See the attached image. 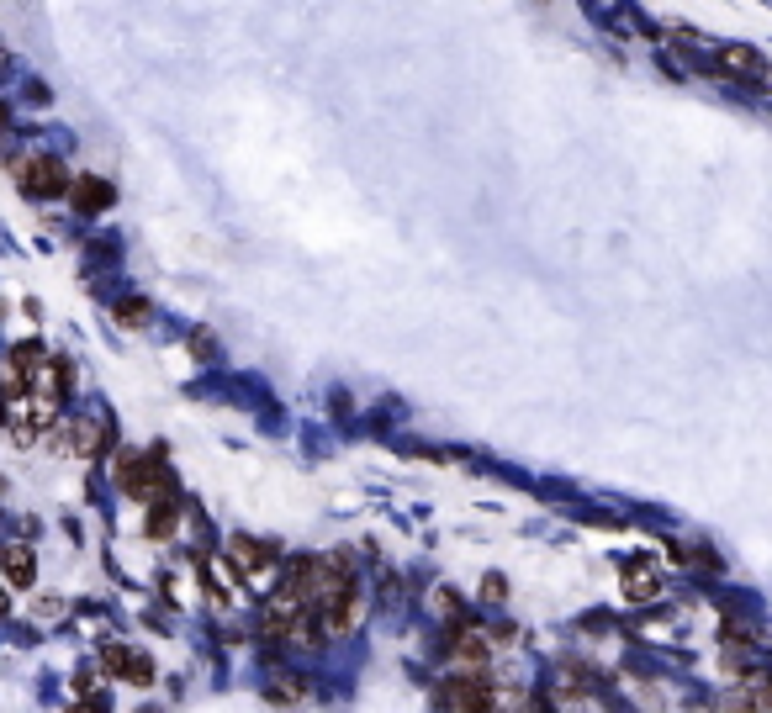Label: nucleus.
I'll use <instances>...</instances> for the list:
<instances>
[{"mask_svg":"<svg viewBox=\"0 0 772 713\" xmlns=\"http://www.w3.org/2000/svg\"><path fill=\"white\" fill-rule=\"evenodd\" d=\"M445 703L455 713H492L498 708V687H492V677H482V671H461V677L445 682Z\"/></svg>","mask_w":772,"mask_h":713,"instance_id":"obj_1","label":"nucleus"},{"mask_svg":"<svg viewBox=\"0 0 772 713\" xmlns=\"http://www.w3.org/2000/svg\"><path fill=\"white\" fill-rule=\"evenodd\" d=\"M0 566H6V581H11V587H32V571H38V566H32V550H27V544H11Z\"/></svg>","mask_w":772,"mask_h":713,"instance_id":"obj_10","label":"nucleus"},{"mask_svg":"<svg viewBox=\"0 0 772 713\" xmlns=\"http://www.w3.org/2000/svg\"><path fill=\"white\" fill-rule=\"evenodd\" d=\"M265 698H270V703H281V708H302V703L312 698V682L297 677V671H281V677H270Z\"/></svg>","mask_w":772,"mask_h":713,"instance_id":"obj_8","label":"nucleus"},{"mask_svg":"<svg viewBox=\"0 0 772 713\" xmlns=\"http://www.w3.org/2000/svg\"><path fill=\"white\" fill-rule=\"evenodd\" d=\"M64 185H69V175H64L59 159H27L22 164V191L27 196H59Z\"/></svg>","mask_w":772,"mask_h":713,"instance_id":"obj_4","label":"nucleus"},{"mask_svg":"<svg viewBox=\"0 0 772 713\" xmlns=\"http://www.w3.org/2000/svg\"><path fill=\"white\" fill-rule=\"evenodd\" d=\"M80 713H101V708H80Z\"/></svg>","mask_w":772,"mask_h":713,"instance_id":"obj_17","label":"nucleus"},{"mask_svg":"<svg viewBox=\"0 0 772 713\" xmlns=\"http://www.w3.org/2000/svg\"><path fill=\"white\" fill-rule=\"evenodd\" d=\"M730 708L735 713H762V708H772V677H762V671H757V677H746L741 687L730 692Z\"/></svg>","mask_w":772,"mask_h":713,"instance_id":"obj_7","label":"nucleus"},{"mask_svg":"<svg viewBox=\"0 0 772 713\" xmlns=\"http://www.w3.org/2000/svg\"><path fill=\"white\" fill-rule=\"evenodd\" d=\"M561 713H593V708H587V703H566Z\"/></svg>","mask_w":772,"mask_h":713,"instance_id":"obj_16","label":"nucleus"},{"mask_svg":"<svg viewBox=\"0 0 772 713\" xmlns=\"http://www.w3.org/2000/svg\"><path fill=\"white\" fill-rule=\"evenodd\" d=\"M117 317H122V323H127V328L149 323V302H122V307H117Z\"/></svg>","mask_w":772,"mask_h":713,"instance_id":"obj_12","label":"nucleus"},{"mask_svg":"<svg viewBox=\"0 0 772 713\" xmlns=\"http://www.w3.org/2000/svg\"><path fill=\"white\" fill-rule=\"evenodd\" d=\"M228 560L238 571H244L249 581H260V576H270V566H275V550L270 544H260V539H249V534H233L228 539Z\"/></svg>","mask_w":772,"mask_h":713,"instance_id":"obj_3","label":"nucleus"},{"mask_svg":"<svg viewBox=\"0 0 772 713\" xmlns=\"http://www.w3.org/2000/svg\"><path fill=\"white\" fill-rule=\"evenodd\" d=\"M106 201H112V185H101V180H80L75 185V206H80V212H101Z\"/></svg>","mask_w":772,"mask_h":713,"instance_id":"obj_11","label":"nucleus"},{"mask_svg":"<svg viewBox=\"0 0 772 713\" xmlns=\"http://www.w3.org/2000/svg\"><path fill=\"white\" fill-rule=\"evenodd\" d=\"M117 481H122V492H133V497H143V502H159L164 486H170V476H164L159 460H138V455H122Z\"/></svg>","mask_w":772,"mask_h":713,"instance_id":"obj_2","label":"nucleus"},{"mask_svg":"<svg viewBox=\"0 0 772 713\" xmlns=\"http://www.w3.org/2000/svg\"><path fill=\"white\" fill-rule=\"evenodd\" d=\"M482 597H487V603H503V597H508V581H503V576H487V581H482Z\"/></svg>","mask_w":772,"mask_h":713,"instance_id":"obj_14","label":"nucleus"},{"mask_svg":"<svg viewBox=\"0 0 772 713\" xmlns=\"http://www.w3.org/2000/svg\"><path fill=\"white\" fill-rule=\"evenodd\" d=\"M630 597H635V603H646V597H656V576L635 571V576H630Z\"/></svg>","mask_w":772,"mask_h":713,"instance_id":"obj_13","label":"nucleus"},{"mask_svg":"<svg viewBox=\"0 0 772 713\" xmlns=\"http://www.w3.org/2000/svg\"><path fill=\"white\" fill-rule=\"evenodd\" d=\"M101 444H106V428L96 418H75V423H69V449H75L80 460H96Z\"/></svg>","mask_w":772,"mask_h":713,"instance_id":"obj_9","label":"nucleus"},{"mask_svg":"<svg viewBox=\"0 0 772 713\" xmlns=\"http://www.w3.org/2000/svg\"><path fill=\"white\" fill-rule=\"evenodd\" d=\"M106 671H117V677H122V682H133V687H149V682H154V661H149V655L122 650V645L106 650Z\"/></svg>","mask_w":772,"mask_h":713,"instance_id":"obj_5","label":"nucleus"},{"mask_svg":"<svg viewBox=\"0 0 772 713\" xmlns=\"http://www.w3.org/2000/svg\"><path fill=\"white\" fill-rule=\"evenodd\" d=\"M450 655H455V661H461L466 671H482L487 655H492V640H487L482 629H455V634H450Z\"/></svg>","mask_w":772,"mask_h":713,"instance_id":"obj_6","label":"nucleus"},{"mask_svg":"<svg viewBox=\"0 0 772 713\" xmlns=\"http://www.w3.org/2000/svg\"><path fill=\"white\" fill-rule=\"evenodd\" d=\"M434 613H445V618H455V597H445V592H439V597H434Z\"/></svg>","mask_w":772,"mask_h":713,"instance_id":"obj_15","label":"nucleus"}]
</instances>
